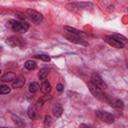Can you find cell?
I'll use <instances>...</instances> for the list:
<instances>
[{
  "label": "cell",
  "mask_w": 128,
  "mask_h": 128,
  "mask_svg": "<svg viewBox=\"0 0 128 128\" xmlns=\"http://www.w3.org/2000/svg\"><path fill=\"white\" fill-rule=\"evenodd\" d=\"M93 4L91 2H70L66 5V8L71 12H78L83 9L91 8Z\"/></svg>",
  "instance_id": "6da1fadb"
},
{
  "label": "cell",
  "mask_w": 128,
  "mask_h": 128,
  "mask_svg": "<svg viewBox=\"0 0 128 128\" xmlns=\"http://www.w3.org/2000/svg\"><path fill=\"white\" fill-rule=\"evenodd\" d=\"M104 41H105L106 43H108L109 45H111L112 47H114V48H118V49H122V48H124V46H125V44H123V43L117 41L112 35L105 36V37H104Z\"/></svg>",
  "instance_id": "ba28073f"
},
{
  "label": "cell",
  "mask_w": 128,
  "mask_h": 128,
  "mask_svg": "<svg viewBox=\"0 0 128 128\" xmlns=\"http://www.w3.org/2000/svg\"><path fill=\"white\" fill-rule=\"evenodd\" d=\"M65 37L70 41V42H73L75 44H80V45H84V46H87L88 43L85 41V39L83 38H80V37H76L74 35L70 36V35H65Z\"/></svg>",
  "instance_id": "30bf717a"
},
{
  "label": "cell",
  "mask_w": 128,
  "mask_h": 128,
  "mask_svg": "<svg viewBox=\"0 0 128 128\" xmlns=\"http://www.w3.org/2000/svg\"><path fill=\"white\" fill-rule=\"evenodd\" d=\"M27 114H28V116H29L30 119H35L36 116H37V110H36V107H35V106H30V107L28 108Z\"/></svg>",
  "instance_id": "ac0fdd59"
},
{
  "label": "cell",
  "mask_w": 128,
  "mask_h": 128,
  "mask_svg": "<svg viewBox=\"0 0 128 128\" xmlns=\"http://www.w3.org/2000/svg\"><path fill=\"white\" fill-rule=\"evenodd\" d=\"M24 84H25V78H24L23 76H18V77H16L15 80L13 81L12 87L15 88V89H16V88H20V87H22Z\"/></svg>",
  "instance_id": "8fae6325"
},
{
  "label": "cell",
  "mask_w": 128,
  "mask_h": 128,
  "mask_svg": "<svg viewBox=\"0 0 128 128\" xmlns=\"http://www.w3.org/2000/svg\"><path fill=\"white\" fill-rule=\"evenodd\" d=\"M16 15H18V18H19V19H21L22 21L25 19V16H24L23 14H21V13H16Z\"/></svg>",
  "instance_id": "4316f807"
},
{
  "label": "cell",
  "mask_w": 128,
  "mask_h": 128,
  "mask_svg": "<svg viewBox=\"0 0 128 128\" xmlns=\"http://www.w3.org/2000/svg\"><path fill=\"white\" fill-rule=\"evenodd\" d=\"M64 29H65L68 33H70V34H72V35H74V36H76V37H80V38H83V39L86 37V34H85L83 31H81V30H79V29H76V28H74V27L64 26Z\"/></svg>",
  "instance_id": "9c48e42d"
},
{
  "label": "cell",
  "mask_w": 128,
  "mask_h": 128,
  "mask_svg": "<svg viewBox=\"0 0 128 128\" xmlns=\"http://www.w3.org/2000/svg\"><path fill=\"white\" fill-rule=\"evenodd\" d=\"M52 123V117L49 115H45L44 117V125L45 126H50Z\"/></svg>",
  "instance_id": "cb8c5ba5"
},
{
  "label": "cell",
  "mask_w": 128,
  "mask_h": 128,
  "mask_svg": "<svg viewBox=\"0 0 128 128\" xmlns=\"http://www.w3.org/2000/svg\"><path fill=\"white\" fill-rule=\"evenodd\" d=\"M91 83H93L94 85L98 86L99 88H101L102 90L103 89H106L107 88V84L104 82V80L101 78V76L97 73H94L92 76H91Z\"/></svg>",
  "instance_id": "52a82bcc"
},
{
  "label": "cell",
  "mask_w": 128,
  "mask_h": 128,
  "mask_svg": "<svg viewBox=\"0 0 128 128\" xmlns=\"http://www.w3.org/2000/svg\"><path fill=\"white\" fill-rule=\"evenodd\" d=\"M79 128H92V127H90V126H88L86 124H80L79 125Z\"/></svg>",
  "instance_id": "83f0119b"
},
{
  "label": "cell",
  "mask_w": 128,
  "mask_h": 128,
  "mask_svg": "<svg viewBox=\"0 0 128 128\" xmlns=\"http://www.w3.org/2000/svg\"><path fill=\"white\" fill-rule=\"evenodd\" d=\"M112 36H113L117 41H119V42H121V43H123V44H125L126 41H127L126 37H124V36H122V35H120V34H113Z\"/></svg>",
  "instance_id": "7402d4cb"
},
{
  "label": "cell",
  "mask_w": 128,
  "mask_h": 128,
  "mask_svg": "<svg viewBox=\"0 0 128 128\" xmlns=\"http://www.w3.org/2000/svg\"><path fill=\"white\" fill-rule=\"evenodd\" d=\"M11 91V88L8 85H0V94H9Z\"/></svg>",
  "instance_id": "44dd1931"
},
{
  "label": "cell",
  "mask_w": 128,
  "mask_h": 128,
  "mask_svg": "<svg viewBox=\"0 0 128 128\" xmlns=\"http://www.w3.org/2000/svg\"><path fill=\"white\" fill-rule=\"evenodd\" d=\"M0 73H1V70H0Z\"/></svg>",
  "instance_id": "f546056e"
},
{
  "label": "cell",
  "mask_w": 128,
  "mask_h": 128,
  "mask_svg": "<svg viewBox=\"0 0 128 128\" xmlns=\"http://www.w3.org/2000/svg\"><path fill=\"white\" fill-rule=\"evenodd\" d=\"M16 78V74L13 73V72H8L6 73L5 75L2 76V81L4 82H11V81H14Z\"/></svg>",
  "instance_id": "9a60e30c"
},
{
  "label": "cell",
  "mask_w": 128,
  "mask_h": 128,
  "mask_svg": "<svg viewBox=\"0 0 128 128\" xmlns=\"http://www.w3.org/2000/svg\"><path fill=\"white\" fill-rule=\"evenodd\" d=\"M36 62L35 61H32V60H28L24 63V67L28 70H34L36 68Z\"/></svg>",
  "instance_id": "d6986e66"
},
{
  "label": "cell",
  "mask_w": 128,
  "mask_h": 128,
  "mask_svg": "<svg viewBox=\"0 0 128 128\" xmlns=\"http://www.w3.org/2000/svg\"><path fill=\"white\" fill-rule=\"evenodd\" d=\"M44 104V98H39L37 101V107H42Z\"/></svg>",
  "instance_id": "d4e9b609"
},
{
  "label": "cell",
  "mask_w": 128,
  "mask_h": 128,
  "mask_svg": "<svg viewBox=\"0 0 128 128\" xmlns=\"http://www.w3.org/2000/svg\"><path fill=\"white\" fill-rule=\"evenodd\" d=\"M0 128H5V127H1V126H0Z\"/></svg>",
  "instance_id": "f1b7e54d"
},
{
  "label": "cell",
  "mask_w": 128,
  "mask_h": 128,
  "mask_svg": "<svg viewBox=\"0 0 128 128\" xmlns=\"http://www.w3.org/2000/svg\"><path fill=\"white\" fill-rule=\"evenodd\" d=\"M40 90H41V92L44 93V94L50 93V91H51V84L48 82V80L42 81L41 86H40Z\"/></svg>",
  "instance_id": "7c38bea8"
},
{
  "label": "cell",
  "mask_w": 128,
  "mask_h": 128,
  "mask_svg": "<svg viewBox=\"0 0 128 128\" xmlns=\"http://www.w3.org/2000/svg\"><path fill=\"white\" fill-rule=\"evenodd\" d=\"M6 44H8L11 47H20L23 48L25 46V41L23 40V38H21L20 36H10L6 39Z\"/></svg>",
  "instance_id": "277c9868"
},
{
  "label": "cell",
  "mask_w": 128,
  "mask_h": 128,
  "mask_svg": "<svg viewBox=\"0 0 128 128\" xmlns=\"http://www.w3.org/2000/svg\"><path fill=\"white\" fill-rule=\"evenodd\" d=\"M49 74V69L48 68H42L40 71H39V74H38V77H39V80H46L47 76Z\"/></svg>",
  "instance_id": "e0dca14e"
},
{
  "label": "cell",
  "mask_w": 128,
  "mask_h": 128,
  "mask_svg": "<svg viewBox=\"0 0 128 128\" xmlns=\"http://www.w3.org/2000/svg\"><path fill=\"white\" fill-rule=\"evenodd\" d=\"M111 103V106H113L115 109L117 110H122L123 107H124V104H123V101L120 100V99H112L110 101Z\"/></svg>",
  "instance_id": "5bb4252c"
},
{
  "label": "cell",
  "mask_w": 128,
  "mask_h": 128,
  "mask_svg": "<svg viewBox=\"0 0 128 128\" xmlns=\"http://www.w3.org/2000/svg\"><path fill=\"white\" fill-rule=\"evenodd\" d=\"M87 85H88V88H89L90 92L93 94L94 97H96L97 99H99V100H101V101H105V100H106V95L104 94V92H103V90H102L101 88H99L98 86L94 85V84L91 83V82H88Z\"/></svg>",
  "instance_id": "3957f363"
},
{
  "label": "cell",
  "mask_w": 128,
  "mask_h": 128,
  "mask_svg": "<svg viewBox=\"0 0 128 128\" xmlns=\"http://www.w3.org/2000/svg\"><path fill=\"white\" fill-rule=\"evenodd\" d=\"M39 88H40V86H39V84H38L37 82H32V83H30V85H29V91H30L31 93L37 92V91L39 90Z\"/></svg>",
  "instance_id": "ffe728a7"
},
{
  "label": "cell",
  "mask_w": 128,
  "mask_h": 128,
  "mask_svg": "<svg viewBox=\"0 0 128 128\" xmlns=\"http://www.w3.org/2000/svg\"><path fill=\"white\" fill-rule=\"evenodd\" d=\"M95 115H96V117H97L99 120H101L102 122L109 123V124L114 122V116H113L111 113L107 112V111H104V110H97V111H95Z\"/></svg>",
  "instance_id": "5b68a950"
},
{
  "label": "cell",
  "mask_w": 128,
  "mask_h": 128,
  "mask_svg": "<svg viewBox=\"0 0 128 128\" xmlns=\"http://www.w3.org/2000/svg\"><path fill=\"white\" fill-rule=\"evenodd\" d=\"M12 120H13L14 124H15L17 127H19V128H23V127L25 126L24 121H23L19 116H17V115H12Z\"/></svg>",
  "instance_id": "2e32d148"
},
{
  "label": "cell",
  "mask_w": 128,
  "mask_h": 128,
  "mask_svg": "<svg viewBox=\"0 0 128 128\" xmlns=\"http://www.w3.org/2000/svg\"><path fill=\"white\" fill-rule=\"evenodd\" d=\"M62 113H63V108H62V106L60 104H56V105L53 106V108H52V114H53L54 117L58 118V117H60L62 115Z\"/></svg>",
  "instance_id": "4fadbf2b"
},
{
  "label": "cell",
  "mask_w": 128,
  "mask_h": 128,
  "mask_svg": "<svg viewBox=\"0 0 128 128\" xmlns=\"http://www.w3.org/2000/svg\"><path fill=\"white\" fill-rule=\"evenodd\" d=\"M35 58L41 59V60L46 61V62H49V61H50V57H49L48 55H45V54H39V55H35Z\"/></svg>",
  "instance_id": "603a6c76"
},
{
  "label": "cell",
  "mask_w": 128,
  "mask_h": 128,
  "mask_svg": "<svg viewBox=\"0 0 128 128\" xmlns=\"http://www.w3.org/2000/svg\"><path fill=\"white\" fill-rule=\"evenodd\" d=\"M9 27L15 32H26L29 29V24L25 21H18V20H10L8 23Z\"/></svg>",
  "instance_id": "7a4b0ae2"
},
{
  "label": "cell",
  "mask_w": 128,
  "mask_h": 128,
  "mask_svg": "<svg viewBox=\"0 0 128 128\" xmlns=\"http://www.w3.org/2000/svg\"><path fill=\"white\" fill-rule=\"evenodd\" d=\"M56 89H57V91L61 92V91L63 90V85H62L61 83H58V84H57V86H56Z\"/></svg>",
  "instance_id": "484cf974"
},
{
  "label": "cell",
  "mask_w": 128,
  "mask_h": 128,
  "mask_svg": "<svg viewBox=\"0 0 128 128\" xmlns=\"http://www.w3.org/2000/svg\"><path fill=\"white\" fill-rule=\"evenodd\" d=\"M26 15L34 23H40L43 20V15L40 12H38L36 10H33V9H28L26 11Z\"/></svg>",
  "instance_id": "8992f818"
}]
</instances>
